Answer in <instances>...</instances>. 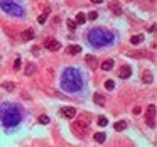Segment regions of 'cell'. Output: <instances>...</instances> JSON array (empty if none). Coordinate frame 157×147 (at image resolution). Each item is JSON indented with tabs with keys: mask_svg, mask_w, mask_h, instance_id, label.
I'll list each match as a JSON object with an SVG mask.
<instances>
[{
	"mask_svg": "<svg viewBox=\"0 0 157 147\" xmlns=\"http://www.w3.org/2000/svg\"><path fill=\"white\" fill-rule=\"evenodd\" d=\"M14 69H20V58H17L14 61Z\"/></svg>",
	"mask_w": 157,
	"mask_h": 147,
	"instance_id": "cell-30",
	"label": "cell"
},
{
	"mask_svg": "<svg viewBox=\"0 0 157 147\" xmlns=\"http://www.w3.org/2000/svg\"><path fill=\"white\" fill-rule=\"evenodd\" d=\"M48 12H49V10H46L44 14H41L39 17H37V22H39V24H44V22H46V19H48Z\"/></svg>",
	"mask_w": 157,
	"mask_h": 147,
	"instance_id": "cell-25",
	"label": "cell"
},
{
	"mask_svg": "<svg viewBox=\"0 0 157 147\" xmlns=\"http://www.w3.org/2000/svg\"><path fill=\"white\" fill-rule=\"evenodd\" d=\"M105 137H107V135H105L103 132H98V134H95V140H96L98 144H103V142H105Z\"/></svg>",
	"mask_w": 157,
	"mask_h": 147,
	"instance_id": "cell-20",
	"label": "cell"
},
{
	"mask_svg": "<svg viewBox=\"0 0 157 147\" xmlns=\"http://www.w3.org/2000/svg\"><path fill=\"white\" fill-rule=\"evenodd\" d=\"M144 41V36L142 34H137V36H132V39H130V42L134 44V46H137V44H140Z\"/></svg>",
	"mask_w": 157,
	"mask_h": 147,
	"instance_id": "cell-18",
	"label": "cell"
},
{
	"mask_svg": "<svg viewBox=\"0 0 157 147\" xmlns=\"http://www.w3.org/2000/svg\"><path fill=\"white\" fill-rule=\"evenodd\" d=\"M93 101H95L96 105H100V107H103V105H105V97H103L101 93H95V97H93Z\"/></svg>",
	"mask_w": 157,
	"mask_h": 147,
	"instance_id": "cell-13",
	"label": "cell"
},
{
	"mask_svg": "<svg viewBox=\"0 0 157 147\" xmlns=\"http://www.w3.org/2000/svg\"><path fill=\"white\" fill-rule=\"evenodd\" d=\"M0 9L5 10L10 15H17V17L24 15V9L20 7L19 3H15V2H0Z\"/></svg>",
	"mask_w": 157,
	"mask_h": 147,
	"instance_id": "cell-4",
	"label": "cell"
},
{
	"mask_svg": "<svg viewBox=\"0 0 157 147\" xmlns=\"http://www.w3.org/2000/svg\"><path fill=\"white\" fill-rule=\"evenodd\" d=\"M98 125H101V127L108 125V118H107V117H103V115H100V117H98Z\"/></svg>",
	"mask_w": 157,
	"mask_h": 147,
	"instance_id": "cell-23",
	"label": "cell"
},
{
	"mask_svg": "<svg viewBox=\"0 0 157 147\" xmlns=\"http://www.w3.org/2000/svg\"><path fill=\"white\" fill-rule=\"evenodd\" d=\"M147 124L149 127H156V105H149L147 108Z\"/></svg>",
	"mask_w": 157,
	"mask_h": 147,
	"instance_id": "cell-6",
	"label": "cell"
},
{
	"mask_svg": "<svg viewBox=\"0 0 157 147\" xmlns=\"http://www.w3.org/2000/svg\"><path fill=\"white\" fill-rule=\"evenodd\" d=\"M46 48L49 49V51H59L61 49V42L56 39H48L46 41Z\"/></svg>",
	"mask_w": 157,
	"mask_h": 147,
	"instance_id": "cell-8",
	"label": "cell"
},
{
	"mask_svg": "<svg viewBox=\"0 0 157 147\" xmlns=\"http://www.w3.org/2000/svg\"><path fill=\"white\" fill-rule=\"evenodd\" d=\"M61 86L63 90H66L69 93H76L81 90L83 86V78H81V73L76 68H66L63 76H61Z\"/></svg>",
	"mask_w": 157,
	"mask_h": 147,
	"instance_id": "cell-1",
	"label": "cell"
},
{
	"mask_svg": "<svg viewBox=\"0 0 157 147\" xmlns=\"http://www.w3.org/2000/svg\"><path fill=\"white\" fill-rule=\"evenodd\" d=\"M105 88H107L108 91H112V90L115 88V83H113V79H107V81H105Z\"/></svg>",
	"mask_w": 157,
	"mask_h": 147,
	"instance_id": "cell-22",
	"label": "cell"
},
{
	"mask_svg": "<svg viewBox=\"0 0 157 147\" xmlns=\"http://www.w3.org/2000/svg\"><path fill=\"white\" fill-rule=\"evenodd\" d=\"M66 52L68 54H79L81 52V46H68V49H66Z\"/></svg>",
	"mask_w": 157,
	"mask_h": 147,
	"instance_id": "cell-15",
	"label": "cell"
},
{
	"mask_svg": "<svg viewBox=\"0 0 157 147\" xmlns=\"http://www.w3.org/2000/svg\"><path fill=\"white\" fill-rule=\"evenodd\" d=\"M115 66V63H113V59H105L103 63H101V69L103 71H110V69Z\"/></svg>",
	"mask_w": 157,
	"mask_h": 147,
	"instance_id": "cell-11",
	"label": "cell"
},
{
	"mask_svg": "<svg viewBox=\"0 0 157 147\" xmlns=\"http://www.w3.org/2000/svg\"><path fill=\"white\" fill-rule=\"evenodd\" d=\"M2 86L7 90V91H14V90H15V85H14V83H10V81H5V83H2Z\"/></svg>",
	"mask_w": 157,
	"mask_h": 147,
	"instance_id": "cell-21",
	"label": "cell"
},
{
	"mask_svg": "<svg viewBox=\"0 0 157 147\" xmlns=\"http://www.w3.org/2000/svg\"><path fill=\"white\" fill-rule=\"evenodd\" d=\"M125 127H127V122H123V120H118V122H115V124H113V128H115L117 132H120V130H125Z\"/></svg>",
	"mask_w": 157,
	"mask_h": 147,
	"instance_id": "cell-16",
	"label": "cell"
},
{
	"mask_svg": "<svg viewBox=\"0 0 157 147\" xmlns=\"http://www.w3.org/2000/svg\"><path fill=\"white\" fill-rule=\"evenodd\" d=\"M142 81H144L145 85H150V83L154 81V76H152V73H149V71H144V73H142Z\"/></svg>",
	"mask_w": 157,
	"mask_h": 147,
	"instance_id": "cell-12",
	"label": "cell"
},
{
	"mask_svg": "<svg viewBox=\"0 0 157 147\" xmlns=\"http://www.w3.org/2000/svg\"><path fill=\"white\" fill-rule=\"evenodd\" d=\"M39 124H49V117L48 115H39Z\"/></svg>",
	"mask_w": 157,
	"mask_h": 147,
	"instance_id": "cell-26",
	"label": "cell"
},
{
	"mask_svg": "<svg viewBox=\"0 0 157 147\" xmlns=\"http://www.w3.org/2000/svg\"><path fill=\"white\" fill-rule=\"evenodd\" d=\"M130 56H134V58H144V56H145V52H142V51H135V52H132Z\"/></svg>",
	"mask_w": 157,
	"mask_h": 147,
	"instance_id": "cell-29",
	"label": "cell"
},
{
	"mask_svg": "<svg viewBox=\"0 0 157 147\" xmlns=\"http://www.w3.org/2000/svg\"><path fill=\"white\" fill-rule=\"evenodd\" d=\"M74 122H78L81 127L88 128V125L91 124V115H90V113H86V112H81V115H78V118H76Z\"/></svg>",
	"mask_w": 157,
	"mask_h": 147,
	"instance_id": "cell-5",
	"label": "cell"
},
{
	"mask_svg": "<svg viewBox=\"0 0 157 147\" xmlns=\"http://www.w3.org/2000/svg\"><path fill=\"white\" fill-rule=\"evenodd\" d=\"M20 37H22L24 41H32L34 37H36V34H34V30L32 29H25L22 34H20Z\"/></svg>",
	"mask_w": 157,
	"mask_h": 147,
	"instance_id": "cell-10",
	"label": "cell"
},
{
	"mask_svg": "<svg viewBox=\"0 0 157 147\" xmlns=\"http://www.w3.org/2000/svg\"><path fill=\"white\" fill-rule=\"evenodd\" d=\"M76 113H78V112H76V108L74 107H63L61 108V115L66 117V118H74L76 117Z\"/></svg>",
	"mask_w": 157,
	"mask_h": 147,
	"instance_id": "cell-7",
	"label": "cell"
},
{
	"mask_svg": "<svg viewBox=\"0 0 157 147\" xmlns=\"http://www.w3.org/2000/svg\"><path fill=\"white\" fill-rule=\"evenodd\" d=\"M85 22H86V15L83 12H79L78 15H76V22L74 24H85Z\"/></svg>",
	"mask_w": 157,
	"mask_h": 147,
	"instance_id": "cell-19",
	"label": "cell"
},
{
	"mask_svg": "<svg viewBox=\"0 0 157 147\" xmlns=\"http://www.w3.org/2000/svg\"><path fill=\"white\" fill-rule=\"evenodd\" d=\"M32 52H34V54H37V52H39V48H37V46H36V48H32Z\"/></svg>",
	"mask_w": 157,
	"mask_h": 147,
	"instance_id": "cell-32",
	"label": "cell"
},
{
	"mask_svg": "<svg viewBox=\"0 0 157 147\" xmlns=\"http://www.w3.org/2000/svg\"><path fill=\"white\" fill-rule=\"evenodd\" d=\"M118 76L122 79H127L132 76V69H130V66H122V69L118 71Z\"/></svg>",
	"mask_w": 157,
	"mask_h": 147,
	"instance_id": "cell-9",
	"label": "cell"
},
{
	"mask_svg": "<svg viewBox=\"0 0 157 147\" xmlns=\"http://www.w3.org/2000/svg\"><path fill=\"white\" fill-rule=\"evenodd\" d=\"M98 19V12L96 10H93V12H90L88 17H86V20H96Z\"/></svg>",
	"mask_w": 157,
	"mask_h": 147,
	"instance_id": "cell-24",
	"label": "cell"
},
{
	"mask_svg": "<svg viewBox=\"0 0 157 147\" xmlns=\"http://www.w3.org/2000/svg\"><path fill=\"white\" fill-rule=\"evenodd\" d=\"M86 61H88L90 66H95V64H96V59H93V56H91V54H88V56H86Z\"/></svg>",
	"mask_w": 157,
	"mask_h": 147,
	"instance_id": "cell-27",
	"label": "cell"
},
{
	"mask_svg": "<svg viewBox=\"0 0 157 147\" xmlns=\"http://www.w3.org/2000/svg\"><path fill=\"white\" fill-rule=\"evenodd\" d=\"M115 39V34L112 30H107L103 27L100 29H91L88 32V41L91 46H96V48H103L107 44H112Z\"/></svg>",
	"mask_w": 157,
	"mask_h": 147,
	"instance_id": "cell-3",
	"label": "cell"
},
{
	"mask_svg": "<svg viewBox=\"0 0 157 147\" xmlns=\"http://www.w3.org/2000/svg\"><path fill=\"white\" fill-rule=\"evenodd\" d=\"M108 7H110V9L113 10V12H115L117 15H122V9H120V5H118V3L112 2V3H108Z\"/></svg>",
	"mask_w": 157,
	"mask_h": 147,
	"instance_id": "cell-17",
	"label": "cell"
},
{
	"mask_svg": "<svg viewBox=\"0 0 157 147\" xmlns=\"http://www.w3.org/2000/svg\"><path fill=\"white\" fill-rule=\"evenodd\" d=\"M66 24H68V29L69 30H76V24H74V20H69L68 19V22H66Z\"/></svg>",
	"mask_w": 157,
	"mask_h": 147,
	"instance_id": "cell-28",
	"label": "cell"
},
{
	"mask_svg": "<svg viewBox=\"0 0 157 147\" xmlns=\"http://www.w3.org/2000/svg\"><path fill=\"white\" fill-rule=\"evenodd\" d=\"M24 73H25L27 76L34 75V73H36V64H34V63H27V66H25V69H24Z\"/></svg>",
	"mask_w": 157,
	"mask_h": 147,
	"instance_id": "cell-14",
	"label": "cell"
},
{
	"mask_svg": "<svg viewBox=\"0 0 157 147\" xmlns=\"http://www.w3.org/2000/svg\"><path fill=\"white\" fill-rule=\"evenodd\" d=\"M0 120L5 127H15L22 120V110L14 103H2L0 107Z\"/></svg>",
	"mask_w": 157,
	"mask_h": 147,
	"instance_id": "cell-2",
	"label": "cell"
},
{
	"mask_svg": "<svg viewBox=\"0 0 157 147\" xmlns=\"http://www.w3.org/2000/svg\"><path fill=\"white\" fill-rule=\"evenodd\" d=\"M140 112H142V108H140V107H135V108H134V113H135V115H138Z\"/></svg>",
	"mask_w": 157,
	"mask_h": 147,
	"instance_id": "cell-31",
	"label": "cell"
}]
</instances>
